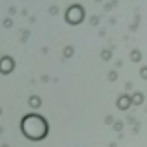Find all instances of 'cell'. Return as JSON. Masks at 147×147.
<instances>
[{"label": "cell", "instance_id": "3", "mask_svg": "<svg viewBox=\"0 0 147 147\" xmlns=\"http://www.w3.org/2000/svg\"><path fill=\"white\" fill-rule=\"evenodd\" d=\"M13 60H11L10 57H3L2 60H0V71L2 73H10L11 70H13Z\"/></svg>", "mask_w": 147, "mask_h": 147}, {"label": "cell", "instance_id": "2", "mask_svg": "<svg viewBox=\"0 0 147 147\" xmlns=\"http://www.w3.org/2000/svg\"><path fill=\"white\" fill-rule=\"evenodd\" d=\"M68 24H78L84 19V10L79 5H73L67 10V16H65Z\"/></svg>", "mask_w": 147, "mask_h": 147}, {"label": "cell", "instance_id": "1", "mask_svg": "<svg viewBox=\"0 0 147 147\" xmlns=\"http://www.w3.org/2000/svg\"><path fill=\"white\" fill-rule=\"evenodd\" d=\"M22 130L26 136L32 139H40L46 134V123L38 115H27L22 122Z\"/></svg>", "mask_w": 147, "mask_h": 147}, {"label": "cell", "instance_id": "4", "mask_svg": "<svg viewBox=\"0 0 147 147\" xmlns=\"http://www.w3.org/2000/svg\"><path fill=\"white\" fill-rule=\"evenodd\" d=\"M5 27H11V21H5Z\"/></svg>", "mask_w": 147, "mask_h": 147}]
</instances>
